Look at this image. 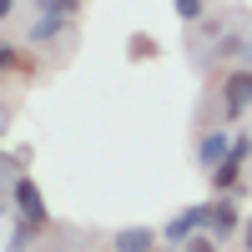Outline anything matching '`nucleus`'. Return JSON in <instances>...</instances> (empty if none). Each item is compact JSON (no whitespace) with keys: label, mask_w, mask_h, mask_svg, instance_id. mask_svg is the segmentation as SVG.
Instances as JSON below:
<instances>
[{"label":"nucleus","mask_w":252,"mask_h":252,"mask_svg":"<svg viewBox=\"0 0 252 252\" xmlns=\"http://www.w3.org/2000/svg\"><path fill=\"white\" fill-rule=\"evenodd\" d=\"M161 247V227H121L111 232V252H157Z\"/></svg>","instance_id":"obj_5"},{"label":"nucleus","mask_w":252,"mask_h":252,"mask_svg":"<svg viewBox=\"0 0 252 252\" xmlns=\"http://www.w3.org/2000/svg\"><path fill=\"white\" fill-rule=\"evenodd\" d=\"M242 66H252V40H247V46H242Z\"/></svg>","instance_id":"obj_15"},{"label":"nucleus","mask_w":252,"mask_h":252,"mask_svg":"<svg viewBox=\"0 0 252 252\" xmlns=\"http://www.w3.org/2000/svg\"><path fill=\"white\" fill-rule=\"evenodd\" d=\"M252 111V66H232L222 76V121H242Z\"/></svg>","instance_id":"obj_1"},{"label":"nucleus","mask_w":252,"mask_h":252,"mask_svg":"<svg viewBox=\"0 0 252 252\" xmlns=\"http://www.w3.org/2000/svg\"><path fill=\"white\" fill-rule=\"evenodd\" d=\"M242 232V207L237 197L227 192V197H212V217H207V237H217V242H237Z\"/></svg>","instance_id":"obj_4"},{"label":"nucleus","mask_w":252,"mask_h":252,"mask_svg":"<svg viewBox=\"0 0 252 252\" xmlns=\"http://www.w3.org/2000/svg\"><path fill=\"white\" fill-rule=\"evenodd\" d=\"M0 157H5V152H0Z\"/></svg>","instance_id":"obj_17"},{"label":"nucleus","mask_w":252,"mask_h":252,"mask_svg":"<svg viewBox=\"0 0 252 252\" xmlns=\"http://www.w3.org/2000/svg\"><path fill=\"white\" fill-rule=\"evenodd\" d=\"M227 152H232V131H227V126H212V131L197 141V166H202V172H212Z\"/></svg>","instance_id":"obj_6"},{"label":"nucleus","mask_w":252,"mask_h":252,"mask_svg":"<svg viewBox=\"0 0 252 252\" xmlns=\"http://www.w3.org/2000/svg\"><path fill=\"white\" fill-rule=\"evenodd\" d=\"M166 252H187V247H166Z\"/></svg>","instance_id":"obj_16"},{"label":"nucleus","mask_w":252,"mask_h":252,"mask_svg":"<svg viewBox=\"0 0 252 252\" xmlns=\"http://www.w3.org/2000/svg\"><path fill=\"white\" fill-rule=\"evenodd\" d=\"M10 207H15V217L20 222H31V227H51V212H46V197H40V187L20 172L10 182Z\"/></svg>","instance_id":"obj_2"},{"label":"nucleus","mask_w":252,"mask_h":252,"mask_svg":"<svg viewBox=\"0 0 252 252\" xmlns=\"http://www.w3.org/2000/svg\"><path fill=\"white\" fill-rule=\"evenodd\" d=\"M172 10H177L182 26H197V20L207 15V0H172Z\"/></svg>","instance_id":"obj_11"},{"label":"nucleus","mask_w":252,"mask_h":252,"mask_svg":"<svg viewBox=\"0 0 252 252\" xmlns=\"http://www.w3.org/2000/svg\"><path fill=\"white\" fill-rule=\"evenodd\" d=\"M10 10H15V0H0V26L10 20Z\"/></svg>","instance_id":"obj_14"},{"label":"nucleus","mask_w":252,"mask_h":252,"mask_svg":"<svg viewBox=\"0 0 252 252\" xmlns=\"http://www.w3.org/2000/svg\"><path fill=\"white\" fill-rule=\"evenodd\" d=\"M187 252H222V242H217V237H207V232H197L192 242H187Z\"/></svg>","instance_id":"obj_12"},{"label":"nucleus","mask_w":252,"mask_h":252,"mask_svg":"<svg viewBox=\"0 0 252 252\" xmlns=\"http://www.w3.org/2000/svg\"><path fill=\"white\" fill-rule=\"evenodd\" d=\"M35 15H61V20H76V15H81V0H35Z\"/></svg>","instance_id":"obj_10"},{"label":"nucleus","mask_w":252,"mask_h":252,"mask_svg":"<svg viewBox=\"0 0 252 252\" xmlns=\"http://www.w3.org/2000/svg\"><path fill=\"white\" fill-rule=\"evenodd\" d=\"M157 252H161V247H157Z\"/></svg>","instance_id":"obj_18"},{"label":"nucleus","mask_w":252,"mask_h":252,"mask_svg":"<svg viewBox=\"0 0 252 252\" xmlns=\"http://www.w3.org/2000/svg\"><path fill=\"white\" fill-rule=\"evenodd\" d=\"M26 71H31L26 51H20L15 40H0V76H26Z\"/></svg>","instance_id":"obj_9"},{"label":"nucleus","mask_w":252,"mask_h":252,"mask_svg":"<svg viewBox=\"0 0 252 252\" xmlns=\"http://www.w3.org/2000/svg\"><path fill=\"white\" fill-rule=\"evenodd\" d=\"M66 26H71V20H61V15H35L26 40H31V46H56V40L66 35Z\"/></svg>","instance_id":"obj_7"},{"label":"nucleus","mask_w":252,"mask_h":252,"mask_svg":"<svg viewBox=\"0 0 252 252\" xmlns=\"http://www.w3.org/2000/svg\"><path fill=\"white\" fill-rule=\"evenodd\" d=\"M237 247L252 252V217H242V232H237Z\"/></svg>","instance_id":"obj_13"},{"label":"nucleus","mask_w":252,"mask_h":252,"mask_svg":"<svg viewBox=\"0 0 252 252\" xmlns=\"http://www.w3.org/2000/svg\"><path fill=\"white\" fill-rule=\"evenodd\" d=\"M40 232L46 227H31V222H10V242H5V252H35V242H40Z\"/></svg>","instance_id":"obj_8"},{"label":"nucleus","mask_w":252,"mask_h":252,"mask_svg":"<svg viewBox=\"0 0 252 252\" xmlns=\"http://www.w3.org/2000/svg\"><path fill=\"white\" fill-rule=\"evenodd\" d=\"M207 217H212V202H197V207H182V212L161 227V242L166 247H187L197 232H207Z\"/></svg>","instance_id":"obj_3"}]
</instances>
